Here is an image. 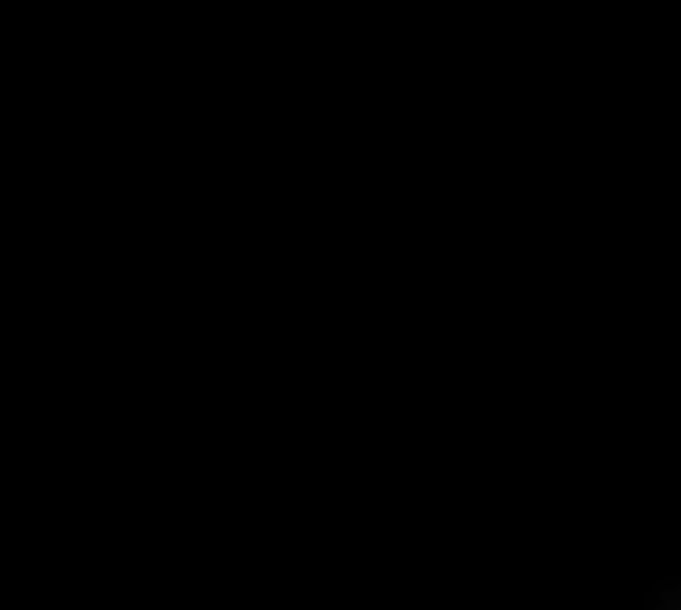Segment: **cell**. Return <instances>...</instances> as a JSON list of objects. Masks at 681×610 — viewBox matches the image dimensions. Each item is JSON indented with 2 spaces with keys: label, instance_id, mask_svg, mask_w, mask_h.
<instances>
[{
  "label": "cell",
  "instance_id": "cell-1",
  "mask_svg": "<svg viewBox=\"0 0 681 610\" xmlns=\"http://www.w3.org/2000/svg\"><path fill=\"white\" fill-rule=\"evenodd\" d=\"M646 610H681V569L670 575V581H658V587H652Z\"/></svg>",
  "mask_w": 681,
  "mask_h": 610
}]
</instances>
